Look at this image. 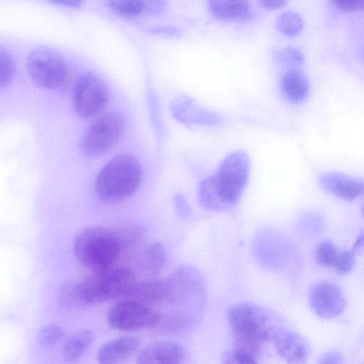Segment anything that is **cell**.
<instances>
[{
	"label": "cell",
	"instance_id": "24",
	"mask_svg": "<svg viewBox=\"0 0 364 364\" xmlns=\"http://www.w3.org/2000/svg\"><path fill=\"white\" fill-rule=\"evenodd\" d=\"M338 255L335 245L326 240L319 242L316 247L315 257L318 264L323 267H333Z\"/></svg>",
	"mask_w": 364,
	"mask_h": 364
},
{
	"label": "cell",
	"instance_id": "8",
	"mask_svg": "<svg viewBox=\"0 0 364 364\" xmlns=\"http://www.w3.org/2000/svg\"><path fill=\"white\" fill-rule=\"evenodd\" d=\"M27 71L38 86L53 89L65 80L67 66L59 53L48 47L38 46L28 56Z\"/></svg>",
	"mask_w": 364,
	"mask_h": 364
},
{
	"label": "cell",
	"instance_id": "16",
	"mask_svg": "<svg viewBox=\"0 0 364 364\" xmlns=\"http://www.w3.org/2000/svg\"><path fill=\"white\" fill-rule=\"evenodd\" d=\"M168 295L166 279H147L136 282L127 294L129 299L151 306L166 304Z\"/></svg>",
	"mask_w": 364,
	"mask_h": 364
},
{
	"label": "cell",
	"instance_id": "3",
	"mask_svg": "<svg viewBox=\"0 0 364 364\" xmlns=\"http://www.w3.org/2000/svg\"><path fill=\"white\" fill-rule=\"evenodd\" d=\"M168 313L194 328L201 318L206 299V287L200 272L191 266L178 267L166 278Z\"/></svg>",
	"mask_w": 364,
	"mask_h": 364
},
{
	"label": "cell",
	"instance_id": "35",
	"mask_svg": "<svg viewBox=\"0 0 364 364\" xmlns=\"http://www.w3.org/2000/svg\"><path fill=\"white\" fill-rule=\"evenodd\" d=\"M350 250L355 256L364 254V230L360 232Z\"/></svg>",
	"mask_w": 364,
	"mask_h": 364
},
{
	"label": "cell",
	"instance_id": "11",
	"mask_svg": "<svg viewBox=\"0 0 364 364\" xmlns=\"http://www.w3.org/2000/svg\"><path fill=\"white\" fill-rule=\"evenodd\" d=\"M309 301L314 312L324 319L338 316L346 307V299L340 287L327 280L318 282L310 287Z\"/></svg>",
	"mask_w": 364,
	"mask_h": 364
},
{
	"label": "cell",
	"instance_id": "29",
	"mask_svg": "<svg viewBox=\"0 0 364 364\" xmlns=\"http://www.w3.org/2000/svg\"><path fill=\"white\" fill-rule=\"evenodd\" d=\"M355 257L350 250L338 252L333 266L336 272L340 274H346L350 272L355 267Z\"/></svg>",
	"mask_w": 364,
	"mask_h": 364
},
{
	"label": "cell",
	"instance_id": "12",
	"mask_svg": "<svg viewBox=\"0 0 364 364\" xmlns=\"http://www.w3.org/2000/svg\"><path fill=\"white\" fill-rule=\"evenodd\" d=\"M271 341L277 353L288 363H304L309 358L310 347L307 341L284 326L276 331Z\"/></svg>",
	"mask_w": 364,
	"mask_h": 364
},
{
	"label": "cell",
	"instance_id": "2",
	"mask_svg": "<svg viewBox=\"0 0 364 364\" xmlns=\"http://www.w3.org/2000/svg\"><path fill=\"white\" fill-rule=\"evenodd\" d=\"M234 346L246 350L260 358L263 347L271 341L282 327L279 316L268 308L251 303L239 302L227 312Z\"/></svg>",
	"mask_w": 364,
	"mask_h": 364
},
{
	"label": "cell",
	"instance_id": "7",
	"mask_svg": "<svg viewBox=\"0 0 364 364\" xmlns=\"http://www.w3.org/2000/svg\"><path fill=\"white\" fill-rule=\"evenodd\" d=\"M124 130L122 117L116 112H107L95 119L82 134L80 148L87 156H97L112 148Z\"/></svg>",
	"mask_w": 364,
	"mask_h": 364
},
{
	"label": "cell",
	"instance_id": "36",
	"mask_svg": "<svg viewBox=\"0 0 364 364\" xmlns=\"http://www.w3.org/2000/svg\"><path fill=\"white\" fill-rule=\"evenodd\" d=\"M288 0H259L260 4L268 9H278L284 7Z\"/></svg>",
	"mask_w": 364,
	"mask_h": 364
},
{
	"label": "cell",
	"instance_id": "37",
	"mask_svg": "<svg viewBox=\"0 0 364 364\" xmlns=\"http://www.w3.org/2000/svg\"><path fill=\"white\" fill-rule=\"evenodd\" d=\"M50 1L69 7H79L82 4L83 0H49Z\"/></svg>",
	"mask_w": 364,
	"mask_h": 364
},
{
	"label": "cell",
	"instance_id": "20",
	"mask_svg": "<svg viewBox=\"0 0 364 364\" xmlns=\"http://www.w3.org/2000/svg\"><path fill=\"white\" fill-rule=\"evenodd\" d=\"M139 266L142 270L150 274L159 273L166 262V252L159 242H151L142 250L139 256Z\"/></svg>",
	"mask_w": 364,
	"mask_h": 364
},
{
	"label": "cell",
	"instance_id": "26",
	"mask_svg": "<svg viewBox=\"0 0 364 364\" xmlns=\"http://www.w3.org/2000/svg\"><path fill=\"white\" fill-rule=\"evenodd\" d=\"M221 359L225 364H256L259 362V358L255 354L235 346L225 352Z\"/></svg>",
	"mask_w": 364,
	"mask_h": 364
},
{
	"label": "cell",
	"instance_id": "32",
	"mask_svg": "<svg viewBox=\"0 0 364 364\" xmlns=\"http://www.w3.org/2000/svg\"><path fill=\"white\" fill-rule=\"evenodd\" d=\"M174 204L176 211L178 215L182 217L188 216L190 213V206L186 198L181 195L178 194L174 198Z\"/></svg>",
	"mask_w": 364,
	"mask_h": 364
},
{
	"label": "cell",
	"instance_id": "18",
	"mask_svg": "<svg viewBox=\"0 0 364 364\" xmlns=\"http://www.w3.org/2000/svg\"><path fill=\"white\" fill-rule=\"evenodd\" d=\"M208 7L215 18L223 21L242 20L250 12L247 0H208Z\"/></svg>",
	"mask_w": 364,
	"mask_h": 364
},
{
	"label": "cell",
	"instance_id": "27",
	"mask_svg": "<svg viewBox=\"0 0 364 364\" xmlns=\"http://www.w3.org/2000/svg\"><path fill=\"white\" fill-rule=\"evenodd\" d=\"M109 7L118 14L135 16L144 11L141 0H109Z\"/></svg>",
	"mask_w": 364,
	"mask_h": 364
},
{
	"label": "cell",
	"instance_id": "25",
	"mask_svg": "<svg viewBox=\"0 0 364 364\" xmlns=\"http://www.w3.org/2000/svg\"><path fill=\"white\" fill-rule=\"evenodd\" d=\"M65 335L63 327L56 324H50L40 330L37 336V341L44 347H52L60 342Z\"/></svg>",
	"mask_w": 364,
	"mask_h": 364
},
{
	"label": "cell",
	"instance_id": "28",
	"mask_svg": "<svg viewBox=\"0 0 364 364\" xmlns=\"http://www.w3.org/2000/svg\"><path fill=\"white\" fill-rule=\"evenodd\" d=\"M16 72L15 62L4 49H0V85L4 87L13 80Z\"/></svg>",
	"mask_w": 364,
	"mask_h": 364
},
{
	"label": "cell",
	"instance_id": "5",
	"mask_svg": "<svg viewBox=\"0 0 364 364\" xmlns=\"http://www.w3.org/2000/svg\"><path fill=\"white\" fill-rule=\"evenodd\" d=\"M141 178L139 161L132 155L119 154L102 167L96 177L95 191L102 200L118 203L137 190Z\"/></svg>",
	"mask_w": 364,
	"mask_h": 364
},
{
	"label": "cell",
	"instance_id": "1",
	"mask_svg": "<svg viewBox=\"0 0 364 364\" xmlns=\"http://www.w3.org/2000/svg\"><path fill=\"white\" fill-rule=\"evenodd\" d=\"M250 160L244 151L225 157L216 171L200 184L198 198L201 206L215 211L226 210L240 199L247 185Z\"/></svg>",
	"mask_w": 364,
	"mask_h": 364
},
{
	"label": "cell",
	"instance_id": "9",
	"mask_svg": "<svg viewBox=\"0 0 364 364\" xmlns=\"http://www.w3.org/2000/svg\"><path fill=\"white\" fill-rule=\"evenodd\" d=\"M161 313L151 306L127 299L112 306L107 319L110 327L122 331L156 328Z\"/></svg>",
	"mask_w": 364,
	"mask_h": 364
},
{
	"label": "cell",
	"instance_id": "33",
	"mask_svg": "<svg viewBox=\"0 0 364 364\" xmlns=\"http://www.w3.org/2000/svg\"><path fill=\"white\" fill-rule=\"evenodd\" d=\"M318 363L326 364H341L343 363V357L341 354L337 351H329L323 354L318 360Z\"/></svg>",
	"mask_w": 364,
	"mask_h": 364
},
{
	"label": "cell",
	"instance_id": "19",
	"mask_svg": "<svg viewBox=\"0 0 364 364\" xmlns=\"http://www.w3.org/2000/svg\"><path fill=\"white\" fill-rule=\"evenodd\" d=\"M281 88L284 96L291 102H298L304 100L309 92L306 77L297 70L286 72L281 80Z\"/></svg>",
	"mask_w": 364,
	"mask_h": 364
},
{
	"label": "cell",
	"instance_id": "6",
	"mask_svg": "<svg viewBox=\"0 0 364 364\" xmlns=\"http://www.w3.org/2000/svg\"><path fill=\"white\" fill-rule=\"evenodd\" d=\"M94 272L82 280L90 305L126 296L136 282L134 272L128 268L110 267Z\"/></svg>",
	"mask_w": 364,
	"mask_h": 364
},
{
	"label": "cell",
	"instance_id": "22",
	"mask_svg": "<svg viewBox=\"0 0 364 364\" xmlns=\"http://www.w3.org/2000/svg\"><path fill=\"white\" fill-rule=\"evenodd\" d=\"M58 302L65 309H77L90 305L82 281L63 285L58 293Z\"/></svg>",
	"mask_w": 364,
	"mask_h": 364
},
{
	"label": "cell",
	"instance_id": "23",
	"mask_svg": "<svg viewBox=\"0 0 364 364\" xmlns=\"http://www.w3.org/2000/svg\"><path fill=\"white\" fill-rule=\"evenodd\" d=\"M302 17L293 11L282 14L277 19L276 27L278 31L287 36H295L303 29Z\"/></svg>",
	"mask_w": 364,
	"mask_h": 364
},
{
	"label": "cell",
	"instance_id": "17",
	"mask_svg": "<svg viewBox=\"0 0 364 364\" xmlns=\"http://www.w3.org/2000/svg\"><path fill=\"white\" fill-rule=\"evenodd\" d=\"M140 346V340L132 336L114 338L103 345L98 351L97 358L102 364L117 363L131 356Z\"/></svg>",
	"mask_w": 364,
	"mask_h": 364
},
{
	"label": "cell",
	"instance_id": "30",
	"mask_svg": "<svg viewBox=\"0 0 364 364\" xmlns=\"http://www.w3.org/2000/svg\"><path fill=\"white\" fill-rule=\"evenodd\" d=\"M336 9L346 12L364 11V0H329Z\"/></svg>",
	"mask_w": 364,
	"mask_h": 364
},
{
	"label": "cell",
	"instance_id": "34",
	"mask_svg": "<svg viewBox=\"0 0 364 364\" xmlns=\"http://www.w3.org/2000/svg\"><path fill=\"white\" fill-rule=\"evenodd\" d=\"M286 60L301 63L304 60V55L301 51L294 48H288L284 52Z\"/></svg>",
	"mask_w": 364,
	"mask_h": 364
},
{
	"label": "cell",
	"instance_id": "13",
	"mask_svg": "<svg viewBox=\"0 0 364 364\" xmlns=\"http://www.w3.org/2000/svg\"><path fill=\"white\" fill-rule=\"evenodd\" d=\"M173 117L185 124L215 126L222 122L216 112L208 110L186 95L178 97L171 105Z\"/></svg>",
	"mask_w": 364,
	"mask_h": 364
},
{
	"label": "cell",
	"instance_id": "4",
	"mask_svg": "<svg viewBox=\"0 0 364 364\" xmlns=\"http://www.w3.org/2000/svg\"><path fill=\"white\" fill-rule=\"evenodd\" d=\"M73 246L78 262L93 271L112 267L125 251L117 229L101 226H89L79 230Z\"/></svg>",
	"mask_w": 364,
	"mask_h": 364
},
{
	"label": "cell",
	"instance_id": "15",
	"mask_svg": "<svg viewBox=\"0 0 364 364\" xmlns=\"http://www.w3.org/2000/svg\"><path fill=\"white\" fill-rule=\"evenodd\" d=\"M321 186L344 200H352L364 193V181L340 173H326L319 177Z\"/></svg>",
	"mask_w": 364,
	"mask_h": 364
},
{
	"label": "cell",
	"instance_id": "14",
	"mask_svg": "<svg viewBox=\"0 0 364 364\" xmlns=\"http://www.w3.org/2000/svg\"><path fill=\"white\" fill-rule=\"evenodd\" d=\"M185 351L175 342L158 341L146 346L136 356L139 364H178L183 362Z\"/></svg>",
	"mask_w": 364,
	"mask_h": 364
},
{
	"label": "cell",
	"instance_id": "21",
	"mask_svg": "<svg viewBox=\"0 0 364 364\" xmlns=\"http://www.w3.org/2000/svg\"><path fill=\"white\" fill-rule=\"evenodd\" d=\"M93 341V333L89 330L77 331L70 336L63 346V356L67 362L78 360L89 348Z\"/></svg>",
	"mask_w": 364,
	"mask_h": 364
},
{
	"label": "cell",
	"instance_id": "38",
	"mask_svg": "<svg viewBox=\"0 0 364 364\" xmlns=\"http://www.w3.org/2000/svg\"><path fill=\"white\" fill-rule=\"evenodd\" d=\"M361 213H362L363 217L364 218V203L361 208Z\"/></svg>",
	"mask_w": 364,
	"mask_h": 364
},
{
	"label": "cell",
	"instance_id": "31",
	"mask_svg": "<svg viewBox=\"0 0 364 364\" xmlns=\"http://www.w3.org/2000/svg\"><path fill=\"white\" fill-rule=\"evenodd\" d=\"M144 11L150 14L161 13L166 7V0H141Z\"/></svg>",
	"mask_w": 364,
	"mask_h": 364
},
{
	"label": "cell",
	"instance_id": "10",
	"mask_svg": "<svg viewBox=\"0 0 364 364\" xmlns=\"http://www.w3.org/2000/svg\"><path fill=\"white\" fill-rule=\"evenodd\" d=\"M72 100L77 116L88 119L97 115L105 108L109 100V91L100 77L92 73H86L75 81Z\"/></svg>",
	"mask_w": 364,
	"mask_h": 364
}]
</instances>
